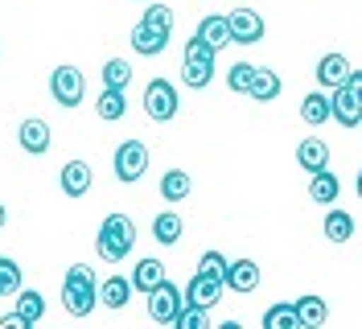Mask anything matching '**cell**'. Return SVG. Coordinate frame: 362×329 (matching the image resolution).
<instances>
[{"instance_id":"9a60e30c","label":"cell","mask_w":362,"mask_h":329,"mask_svg":"<svg viewBox=\"0 0 362 329\" xmlns=\"http://www.w3.org/2000/svg\"><path fill=\"white\" fill-rule=\"evenodd\" d=\"M350 70H354V66L346 62V54H321V62H317V83L325 91H334L350 79Z\"/></svg>"},{"instance_id":"74e56055","label":"cell","mask_w":362,"mask_h":329,"mask_svg":"<svg viewBox=\"0 0 362 329\" xmlns=\"http://www.w3.org/2000/svg\"><path fill=\"white\" fill-rule=\"evenodd\" d=\"M4 222H8V210H4V202H0V231H4Z\"/></svg>"},{"instance_id":"f35d334b","label":"cell","mask_w":362,"mask_h":329,"mask_svg":"<svg viewBox=\"0 0 362 329\" xmlns=\"http://www.w3.org/2000/svg\"><path fill=\"white\" fill-rule=\"evenodd\" d=\"M358 202H362V169H358Z\"/></svg>"},{"instance_id":"277c9868","label":"cell","mask_w":362,"mask_h":329,"mask_svg":"<svg viewBox=\"0 0 362 329\" xmlns=\"http://www.w3.org/2000/svg\"><path fill=\"white\" fill-rule=\"evenodd\" d=\"M49 95H54V103H62V108L74 111L87 99V79H83V70H78V66H58V70L49 74Z\"/></svg>"},{"instance_id":"4316f807","label":"cell","mask_w":362,"mask_h":329,"mask_svg":"<svg viewBox=\"0 0 362 329\" xmlns=\"http://www.w3.org/2000/svg\"><path fill=\"white\" fill-rule=\"evenodd\" d=\"M17 313L25 317V325H37L45 317V296L37 288H21V292H17Z\"/></svg>"},{"instance_id":"6da1fadb","label":"cell","mask_w":362,"mask_h":329,"mask_svg":"<svg viewBox=\"0 0 362 329\" xmlns=\"http://www.w3.org/2000/svg\"><path fill=\"white\" fill-rule=\"evenodd\" d=\"M62 305L70 317H90L99 305V280L87 263H70L66 280H62Z\"/></svg>"},{"instance_id":"5b68a950","label":"cell","mask_w":362,"mask_h":329,"mask_svg":"<svg viewBox=\"0 0 362 329\" xmlns=\"http://www.w3.org/2000/svg\"><path fill=\"white\" fill-rule=\"evenodd\" d=\"M181 99H177V87L169 83V79H153L148 87H144V115L148 120H157V124H169L173 115H177Z\"/></svg>"},{"instance_id":"d590c367","label":"cell","mask_w":362,"mask_h":329,"mask_svg":"<svg viewBox=\"0 0 362 329\" xmlns=\"http://www.w3.org/2000/svg\"><path fill=\"white\" fill-rule=\"evenodd\" d=\"M21 325H25V317H21V313H8V317L0 321V329H21Z\"/></svg>"},{"instance_id":"d6986e66","label":"cell","mask_w":362,"mask_h":329,"mask_svg":"<svg viewBox=\"0 0 362 329\" xmlns=\"http://www.w3.org/2000/svg\"><path fill=\"white\" fill-rule=\"evenodd\" d=\"M300 120H305L309 128H321L325 120H334V103H329V95H321V91L300 95Z\"/></svg>"},{"instance_id":"836d02e7","label":"cell","mask_w":362,"mask_h":329,"mask_svg":"<svg viewBox=\"0 0 362 329\" xmlns=\"http://www.w3.org/2000/svg\"><path fill=\"white\" fill-rule=\"evenodd\" d=\"M177 329H210V308L185 301V308H181V317H177Z\"/></svg>"},{"instance_id":"83f0119b","label":"cell","mask_w":362,"mask_h":329,"mask_svg":"<svg viewBox=\"0 0 362 329\" xmlns=\"http://www.w3.org/2000/svg\"><path fill=\"white\" fill-rule=\"evenodd\" d=\"M181 231H185V222L173 214V210H165V214H157V222H153V239L157 243H177Z\"/></svg>"},{"instance_id":"ac0fdd59","label":"cell","mask_w":362,"mask_h":329,"mask_svg":"<svg viewBox=\"0 0 362 329\" xmlns=\"http://www.w3.org/2000/svg\"><path fill=\"white\" fill-rule=\"evenodd\" d=\"M280 91H284V83H280V74L276 70H268V66H255V79H251V99L255 103H272V99H280Z\"/></svg>"},{"instance_id":"cb8c5ba5","label":"cell","mask_w":362,"mask_h":329,"mask_svg":"<svg viewBox=\"0 0 362 329\" xmlns=\"http://www.w3.org/2000/svg\"><path fill=\"white\" fill-rule=\"evenodd\" d=\"M132 292H136L132 276H107V280H103V288H99V301H103L107 308H124Z\"/></svg>"},{"instance_id":"52a82bcc","label":"cell","mask_w":362,"mask_h":329,"mask_svg":"<svg viewBox=\"0 0 362 329\" xmlns=\"http://www.w3.org/2000/svg\"><path fill=\"white\" fill-rule=\"evenodd\" d=\"M144 173H148V149H144L140 140H124V144L115 149V177H119L124 185H136Z\"/></svg>"},{"instance_id":"30bf717a","label":"cell","mask_w":362,"mask_h":329,"mask_svg":"<svg viewBox=\"0 0 362 329\" xmlns=\"http://www.w3.org/2000/svg\"><path fill=\"white\" fill-rule=\"evenodd\" d=\"M90 165L87 161H66L62 165V173H58V185H62V194L66 197H83V194H90Z\"/></svg>"},{"instance_id":"7c38bea8","label":"cell","mask_w":362,"mask_h":329,"mask_svg":"<svg viewBox=\"0 0 362 329\" xmlns=\"http://www.w3.org/2000/svg\"><path fill=\"white\" fill-rule=\"evenodd\" d=\"M296 165H300L309 177L321 173V169H329V144H325V140H317V136L300 140V144H296Z\"/></svg>"},{"instance_id":"9c48e42d","label":"cell","mask_w":362,"mask_h":329,"mask_svg":"<svg viewBox=\"0 0 362 329\" xmlns=\"http://www.w3.org/2000/svg\"><path fill=\"white\" fill-rule=\"evenodd\" d=\"M230 33H235L239 45H255L264 37V17H259L255 8H235V13H230Z\"/></svg>"},{"instance_id":"d4e9b609","label":"cell","mask_w":362,"mask_h":329,"mask_svg":"<svg viewBox=\"0 0 362 329\" xmlns=\"http://www.w3.org/2000/svg\"><path fill=\"white\" fill-rule=\"evenodd\" d=\"M194 190V177L185 173V169H169V173L160 177V197L165 202H185Z\"/></svg>"},{"instance_id":"ab89813d","label":"cell","mask_w":362,"mask_h":329,"mask_svg":"<svg viewBox=\"0 0 362 329\" xmlns=\"http://www.w3.org/2000/svg\"><path fill=\"white\" fill-rule=\"evenodd\" d=\"M358 128H362V124H358Z\"/></svg>"},{"instance_id":"3957f363","label":"cell","mask_w":362,"mask_h":329,"mask_svg":"<svg viewBox=\"0 0 362 329\" xmlns=\"http://www.w3.org/2000/svg\"><path fill=\"white\" fill-rule=\"evenodd\" d=\"M214 45L206 42L202 33H194L189 42H185V54H181V83L194 91L210 87V79H214Z\"/></svg>"},{"instance_id":"44dd1931","label":"cell","mask_w":362,"mask_h":329,"mask_svg":"<svg viewBox=\"0 0 362 329\" xmlns=\"http://www.w3.org/2000/svg\"><path fill=\"white\" fill-rule=\"evenodd\" d=\"M325 239L329 243H350L354 239V214L350 210H338V206H329V214H325Z\"/></svg>"},{"instance_id":"1f68e13d","label":"cell","mask_w":362,"mask_h":329,"mask_svg":"<svg viewBox=\"0 0 362 329\" xmlns=\"http://www.w3.org/2000/svg\"><path fill=\"white\" fill-rule=\"evenodd\" d=\"M132 83V66L124 62V58H112V62L103 66V87H128Z\"/></svg>"},{"instance_id":"8fae6325","label":"cell","mask_w":362,"mask_h":329,"mask_svg":"<svg viewBox=\"0 0 362 329\" xmlns=\"http://www.w3.org/2000/svg\"><path fill=\"white\" fill-rule=\"evenodd\" d=\"M165 45H169V33H165V29L148 25L144 17L136 21V29H132V50H136V54H144V58H157Z\"/></svg>"},{"instance_id":"d6a6232c","label":"cell","mask_w":362,"mask_h":329,"mask_svg":"<svg viewBox=\"0 0 362 329\" xmlns=\"http://www.w3.org/2000/svg\"><path fill=\"white\" fill-rule=\"evenodd\" d=\"M226 267H230V260H226L223 251H202V260H198V272H202V276H214V280H223V284H226Z\"/></svg>"},{"instance_id":"4fadbf2b","label":"cell","mask_w":362,"mask_h":329,"mask_svg":"<svg viewBox=\"0 0 362 329\" xmlns=\"http://www.w3.org/2000/svg\"><path fill=\"white\" fill-rule=\"evenodd\" d=\"M223 280H214V276H202V272H198V276H194V280H189V288H185V301H189V305H202V308H214L218 305V301H223Z\"/></svg>"},{"instance_id":"2e32d148","label":"cell","mask_w":362,"mask_h":329,"mask_svg":"<svg viewBox=\"0 0 362 329\" xmlns=\"http://www.w3.org/2000/svg\"><path fill=\"white\" fill-rule=\"evenodd\" d=\"M226 288H230V292H255V288H259V263L235 260L226 267Z\"/></svg>"},{"instance_id":"4dcf8cb0","label":"cell","mask_w":362,"mask_h":329,"mask_svg":"<svg viewBox=\"0 0 362 329\" xmlns=\"http://www.w3.org/2000/svg\"><path fill=\"white\" fill-rule=\"evenodd\" d=\"M251 79H255V66H251V62H235L230 70H226V87L235 91V95H247Z\"/></svg>"},{"instance_id":"ba28073f","label":"cell","mask_w":362,"mask_h":329,"mask_svg":"<svg viewBox=\"0 0 362 329\" xmlns=\"http://www.w3.org/2000/svg\"><path fill=\"white\" fill-rule=\"evenodd\" d=\"M329 103H334V120L341 128H358L362 124V95H354V87H346V83L334 87Z\"/></svg>"},{"instance_id":"7a4b0ae2","label":"cell","mask_w":362,"mask_h":329,"mask_svg":"<svg viewBox=\"0 0 362 329\" xmlns=\"http://www.w3.org/2000/svg\"><path fill=\"white\" fill-rule=\"evenodd\" d=\"M136 247V222L128 214H107L99 235H95V251L103 255V263H124Z\"/></svg>"},{"instance_id":"ffe728a7","label":"cell","mask_w":362,"mask_h":329,"mask_svg":"<svg viewBox=\"0 0 362 329\" xmlns=\"http://www.w3.org/2000/svg\"><path fill=\"white\" fill-rule=\"evenodd\" d=\"M124 111H128V99H124V91L119 87H103L99 91V99H95V115H99L103 124L124 120Z\"/></svg>"},{"instance_id":"f546056e","label":"cell","mask_w":362,"mask_h":329,"mask_svg":"<svg viewBox=\"0 0 362 329\" xmlns=\"http://www.w3.org/2000/svg\"><path fill=\"white\" fill-rule=\"evenodd\" d=\"M21 292V263L0 255V296H17Z\"/></svg>"},{"instance_id":"8992f818","label":"cell","mask_w":362,"mask_h":329,"mask_svg":"<svg viewBox=\"0 0 362 329\" xmlns=\"http://www.w3.org/2000/svg\"><path fill=\"white\" fill-rule=\"evenodd\" d=\"M181 308H185V292H181L177 284H169V280H165L160 288L148 292V317H153L157 325H177Z\"/></svg>"},{"instance_id":"e0dca14e","label":"cell","mask_w":362,"mask_h":329,"mask_svg":"<svg viewBox=\"0 0 362 329\" xmlns=\"http://www.w3.org/2000/svg\"><path fill=\"white\" fill-rule=\"evenodd\" d=\"M165 280H169V272H165V263L160 260H140L136 263V272H132V288L136 292H144V296H148L153 288H160Z\"/></svg>"},{"instance_id":"603a6c76","label":"cell","mask_w":362,"mask_h":329,"mask_svg":"<svg viewBox=\"0 0 362 329\" xmlns=\"http://www.w3.org/2000/svg\"><path fill=\"white\" fill-rule=\"evenodd\" d=\"M198 33H202L206 42L214 45V50H226V45L235 42V33H230V17H218V13H210V17H202V25H198Z\"/></svg>"},{"instance_id":"8d00e7d4","label":"cell","mask_w":362,"mask_h":329,"mask_svg":"<svg viewBox=\"0 0 362 329\" xmlns=\"http://www.w3.org/2000/svg\"><path fill=\"white\" fill-rule=\"evenodd\" d=\"M346 87H354V95H362V70H350V79H346Z\"/></svg>"},{"instance_id":"7402d4cb","label":"cell","mask_w":362,"mask_h":329,"mask_svg":"<svg viewBox=\"0 0 362 329\" xmlns=\"http://www.w3.org/2000/svg\"><path fill=\"white\" fill-rule=\"evenodd\" d=\"M309 197L321 202V206H334V202L341 197V181L329 173V169H321V173L309 177Z\"/></svg>"},{"instance_id":"5bb4252c","label":"cell","mask_w":362,"mask_h":329,"mask_svg":"<svg viewBox=\"0 0 362 329\" xmlns=\"http://www.w3.org/2000/svg\"><path fill=\"white\" fill-rule=\"evenodd\" d=\"M17 140H21V149L29 156L49 153V124H45V120H37V115H29V120L21 124V132H17Z\"/></svg>"},{"instance_id":"e575fe53","label":"cell","mask_w":362,"mask_h":329,"mask_svg":"<svg viewBox=\"0 0 362 329\" xmlns=\"http://www.w3.org/2000/svg\"><path fill=\"white\" fill-rule=\"evenodd\" d=\"M144 21L157 25V29H165V33H173V8H169V4H160V0H153V4L144 8Z\"/></svg>"},{"instance_id":"484cf974","label":"cell","mask_w":362,"mask_h":329,"mask_svg":"<svg viewBox=\"0 0 362 329\" xmlns=\"http://www.w3.org/2000/svg\"><path fill=\"white\" fill-rule=\"evenodd\" d=\"M296 317H300V329H321L325 317H329V308H325L321 296H300L296 301Z\"/></svg>"},{"instance_id":"f1b7e54d","label":"cell","mask_w":362,"mask_h":329,"mask_svg":"<svg viewBox=\"0 0 362 329\" xmlns=\"http://www.w3.org/2000/svg\"><path fill=\"white\" fill-rule=\"evenodd\" d=\"M264 329H300L296 305H272L268 313H264Z\"/></svg>"}]
</instances>
